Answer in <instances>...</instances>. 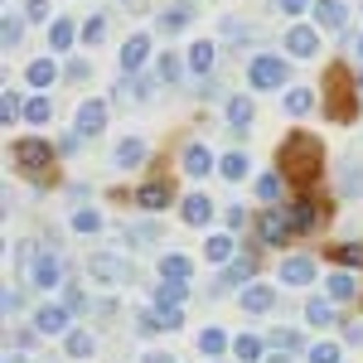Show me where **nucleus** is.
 Returning <instances> with one entry per match:
<instances>
[{"label": "nucleus", "mask_w": 363, "mask_h": 363, "mask_svg": "<svg viewBox=\"0 0 363 363\" xmlns=\"http://www.w3.org/2000/svg\"><path fill=\"white\" fill-rule=\"evenodd\" d=\"M277 169L291 184L310 189V184L320 179V169H325V140L315 136V131H291L277 150Z\"/></svg>", "instance_id": "f257e3e1"}, {"label": "nucleus", "mask_w": 363, "mask_h": 363, "mask_svg": "<svg viewBox=\"0 0 363 363\" xmlns=\"http://www.w3.org/2000/svg\"><path fill=\"white\" fill-rule=\"evenodd\" d=\"M359 87L349 83V73H344V68H330V73H325V107H330V116H335V121H354V116H359Z\"/></svg>", "instance_id": "f03ea898"}, {"label": "nucleus", "mask_w": 363, "mask_h": 363, "mask_svg": "<svg viewBox=\"0 0 363 363\" xmlns=\"http://www.w3.org/2000/svg\"><path fill=\"white\" fill-rule=\"evenodd\" d=\"M247 83H252V92L281 87V83H286V58H277V54H257V58L247 63Z\"/></svg>", "instance_id": "7ed1b4c3"}, {"label": "nucleus", "mask_w": 363, "mask_h": 363, "mask_svg": "<svg viewBox=\"0 0 363 363\" xmlns=\"http://www.w3.org/2000/svg\"><path fill=\"white\" fill-rule=\"evenodd\" d=\"M10 160L25 169V174H44V169L54 165V145L29 136V140H20V145H15V155H10Z\"/></svg>", "instance_id": "20e7f679"}, {"label": "nucleus", "mask_w": 363, "mask_h": 363, "mask_svg": "<svg viewBox=\"0 0 363 363\" xmlns=\"http://www.w3.org/2000/svg\"><path fill=\"white\" fill-rule=\"evenodd\" d=\"M87 272L97 277V286H126V281H131V262L107 257V252H92V257H87Z\"/></svg>", "instance_id": "39448f33"}, {"label": "nucleus", "mask_w": 363, "mask_h": 363, "mask_svg": "<svg viewBox=\"0 0 363 363\" xmlns=\"http://www.w3.org/2000/svg\"><path fill=\"white\" fill-rule=\"evenodd\" d=\"M320 218H325V203H320L315 194H301V199L286 203V223H291V233H310Z\"/></svg>", "instance_id": "423d86ee"}, {"label": "nucleus", "mask_w": 363, "mask_h": 363, "mask_svg": "<svg viewBox=\"0 0 363 363\" xmlns=\"http://www.w3.org/2000/svg\"><path fill=\"white\" fill-rule=\"evenodd\" d=\"M257 238H262L267 247H286V242H291L286 208H262V213H257Z\"/></svg>", "instance_id": "0eeeda50"}, {"label": "nucleus", "mask_w": 363, "mask_h": 363, "mask_svg": "<svg viewBox=\"0 0 363 363\" xmlns=\"http://www.w3.org/2000/svg\"><path fill=\"white\" fill-rule=\"evenodd\" d=\"M29 277H34V286H39V291H54L58 286V277H63V262H58V252H39V257H34V267H29Z\"/></svg>", "instance_id": "6e6552de"}, {"label": "nucleus", "mask_w": 363, "mask_h": 363, "mask_svg": "<svg viewBox=\"0 0 363 363\" xmlns=\"http://www.w3.org/2000/svg\"><path fill=\"white\" fill-rule=\"evenodd\" d=\"M179 325H184L179 310H140V315H136L140 335H160V330H179Z\"/></svg>", "instance_id": "1a4fd4ad"}, {"label": "nucleus", "mask_w": 363, "mask_h": 363, "mask_svg": "<svg viewBox=\"0 0 363 363\" xmlns=\"http://www.w3.org/2000/svg\"><path fill=\"white\" fill-rule=\"evenodd\" d=\"M315 49H320V34L310 25H291L286 29V54L291 58H315Z\"/></svg>", "instance_id": "9d476101"}, {"label": "nucleus", "mask_w": 363, "mask_h": 363, "mask_svg": "<svg viewBox=\"0 0 363 363\" xmlns=\"http://www.w3.org/2000/svg\"><path fill=\"white\" fill-rule=\"evenodd\" d=\"M169 184L165 179H150V184H140L136 189V208H145V213H160V208H169Z\"/></svg>", "instance_id": "9b49d317"}, {"label": "nucleus", "mask_w": 363, "mask_h": 363, "mask_svg": "<svg viewBox=\"0 0 363 363\" xmlns=\"http://www.w3.org/2000/svg\"><path fill=\"white\" fill-rule=\"evenodd\" d=\"M68 315H73L68 306H39L34 310V330L39 335H63L68 330Z\"/></svg>", "instance_id": "f8f14e48"}, {"label": "nucleus", "mask_w": 363, "mask_h": 363, "mask_svg": "<svg viewBox=\"0 0 363 363\" xmlns=\"http://www.w3.org/2000/svg\"><path fill=\"white\" fill-rule=\"evenodd\" d=\"M145 58H150V34H131V39L121 44V68H126V73H140Z\"/></svg>", "instance_id": "ddd939ff"}, {"label": "nucleus", "mask_w": 363, "mask_h": 363, "mask_svg": "<svg viewBox=\"0 0 363 363\" xmlns=\"http://www.w3.org/2000/svg\"><path fill=\"white\" fill-rule=\"evenodd\" d=\"M189 20H194V5H189V0H174V5L160 10V29H165V34H184Z\"/></svg>", "instance_id": "4468645a"}, {"label": "nucleus", "mask_w": 363, "mask_h": 363, "mask_svg": "<svg viewBox=\"0 0 363 363\" xmlns=\"http://www.w3.org/2000/svg\"><path fill=\"white\" fill-rule=\"evenodd\" d=\"M102 126H107V107L97 97H87L83 107H78V136H97Z\"/></svg>", "instance_id": "2eb2a0df"}, {"label": "nucleus", "mask_w": 363, "mask_h": 363, "mask_svg": "<svg viewBox=\"0 0 363 363\" xmlns=\"http://www.w3.org/2000/svg\"><path fill=\"white\" fill-rule=\"evenodd\" d=\"M344 20H349V10H344V0H315V25L320 29H344Z\"/></svg>", "instance_id": "dca6fc26"}, {"label": "nucleus", "mask_w": 363, "mask_h": 363, "mask_svg": "<svg viewBox=\"0 0 363 363\" xmlns=\"http://www.w3.org/2000/svg\"><path fill=\"white\" fill-rule=\"evenodd\" d=\"M252 277H257V252H247V257H238V262H233V267L223 272V281H218L213 291H228V286H238V281H252Z\"/></svg>", "instance_id": "f3484780"}, {"label": "nucleus", "mask_w": 363, "mask_h": 363, "mask_svg": "<svg viewBox=\"0 0 363 363\" xmlns=\"http://www.w3.org/2000/svg\"><path fill=\"white\" fill-rule=\"evenodd\" d=\"M310 277H315V262H310V257H286V262H281V281H286V286H306Z\"/></svg>", "instance_id": "a211bd4d"}, {"label": "nucleus", "mask_w": 363, "mask_h": 363, "mask_svg": "<svg viewBox=\"0 0 363 363\" xmlns=\"http://www.w3.org/2000/svg\"><path fill=\"white\" fill-rule=\"evenodd\" d=\"M73 39H78L73 20H68V15H58L54 25H49V49H54V54H68V49H73Z\"/></svg>", "instance_id": "6ab92c4d"}, {"label": "nucleus", "mask_w": 363, "mask_h": 363, "mask_svg": "<svg viewBox=\"0 0 363 363\" xmlns=\"http://www.w3.org/2000/svg\"><path fill=\"white\" fill-rule=\"evenodd\" d=\"M179 213H184V223H189V228H203V223H213V203H208L203 194H189V199H184V208H179Z\"/></svg>", "instance_id": "aec40b11"}, {"label": "nucleus", "mask_w": 363, "mask_h": 363, "mask_svg": "<svg viewBox=\"0 0 363 363\" xmlns=\"http://www.w3.org/2000/svg\"><path fill=\"white\" fill-rule=\"evenodd\" d=\"M184 174H194V179L213 174V150H208V145H189V150H184Z\"/></svg>", "instance_id": "412c9836"}, {"label": "nucleus", "mask_w": 363, "mask_h": 363, "mask_svg": "<svg viewBox=\"0 0 363 363\" xmlns=\"http://www.w3.org/2000/svg\"><path fill=\"white\" fill-rule=\"evenodd\" d=\"M306 320L315 325V330H330V325H339V315H335V301H325V296H315L306 306Z\"/></svg>", "instance_id": "4be33fe9"}, {"label": "nucleus", "mask_w": 363, "mask_h": 363, "mask_svg": "<svg viewBox=\"0 0 363 363\" xmlns=\"http://www.w3.org/2000/svg\"><path fill=\"white\" fill-rule=\"evenodd\" d=\"M277 306V291H272V286H247V291H242V310H247V315H262V310H272Z\"/></svg>", "instance_id": "5701e85b"}, {"label": "nucleus", "mask_w": 363, "mask_h": 363, "mask_svg": "<svg viewBox=\"0 0 363 363\" xmlns=\"http://www.w3.org/2000/svg\"><path fill=\"white\" fill-rule=\"evenodd\" d=\"M233 247H238V242H233L228 233H213V238L203 242V257H208L213 267H228V262H233Z\"/></svg>", "instance_id": "b1692460"}, {"label": "nucleus", "mask_w": 363, "mask_h": 363, "mask_svg": "<svg viewBox=\"0 0 363 363\" xmlns=\"http://www.w3.org/2000/svg\"><path fill=\"white\" fill-rule=\"evenodd\" d=\"M247 121H252V97H233V102H228V126H233V136H247Z\"/></svg>", "instance_id": "393cba45"}, {"label": "nucleus", "mask_w": 363, "mask_h": 363, "mask_svg": "<svg viewBox=\"0 0 363 363\" xmlns=\"http://www.w3.org/2000/svg\"><path fill=\"white\" fill-rule=\"evenodd\" d=\"M136 165H145V140H121L116 145V169H136Z\"/></svg>", "instance_id": "a878e982"}, {"label": "nucleus", "mask_w": 363, "mask_h": 363, "mask_svg": "<svg viewBox=\"0 0 363 363\" xmlns=\"http://www.w3.org/2000/svg\"><path fill=\"white\" fill-rule=\"evenodd\" d=\"M184 296H189L184 281H165V286L155 291V306H160V310H179V306H184Z\"/></svg>", "instance_id": "bb28decb"}, {"label": "nucleus", "mask_w": 363, "mask_h": 363, "mask_svg": "<svg viewBox=\"0 0 363 363\" xmlns=\"http://www.w3.org/2000/svg\"><path fill=\"white\" fill-rule=\"evenodd\" d=\"M189 257H179V252H169V257H160V277L165 281H189Z\"/></svg>", "instance_id": "cd10ccee"}, {"label": "nucleus", "mask_w": 363, "mask_h": 363, "mask_svg": "<svg viewBox=\"0 0 363 363\" xmlns=\"http://www.w3.org/2000/svg\"><path fill=\"white\" fill-rule=\"evenodd\" d=\"M213 63H218V49H213L208 39H199L194 49H189V68H194V73H208Z\"/></svg>", "instance_id": "c85d7f7f"}, {"label": "nucleus", "mask_w": 363, "mask_h": 363, "mask_svg": "<svg viewBox=\"0 0 363 363\" xmlns=\"http://www.w3.org/2000/svg\"><path fill=\"white\" fill-rule=\"evenodd\" d=\"M233 354H238V363H262V339L257 335L233 339Z\"/></svg>", "instance_id": "c756f323"}, {"label": "nucleus", "mask_w": 363, "mask_h": 363, "mask_svg": "<svg viewBox=\"0 0 363 363\" xmlns=\"http://www.w3.org/2000/svg\"><path fill=\"white\" fill-rule=\"evenodd\" d=\"M199 349H203L208 359H218L223 349H233V339H228L223 330H203V335H199Z\"/></svg>", "instance_id": "7c9ffc66"}, {"label": "nucleus", "mask_w": 363, "mask_h": 363, "mask_svg": "<svg viewBox=\"0 0 363 363\" xmlns=\"http://www.w3.org/2000/svg\"><path fill=\"white\" fill-rule=\"evenodd\" d=\"M49 116H54V102H49V97H29L25 102V121L29 126H44Z\"/></svg>", "instance_id": "2f4dec72"}, {"label": "nucleus", "mask_w": 363, "mask_h": 363, "mask_svg": "<svg viewBox=\"0 0 363 363\" xmlns=\"http://www.w3.org/2000/svg\"><path fill=\"white\" fill-rule=\"evenodd\" d=\"M354 296H359L354 277H349V272H335V277H330V301H354Z\"/></svg>", "instance_id": "473e14b6"}, {"label": "nucleus", "mask_w": 363, "mask_h": 363, "mask_svg": "<svg viewBox=\"0 0 363 363\" xmlns=\"http://www.w3.org/2000/svg\"><path fill=\"white\" fill-rule=\"evenodd\" d=\"M54 78H58L54 58H34V63H29V83H34V87H49Z\"/></svg>", "instance_id": "72a5a7b5"}, {"label": "nucleus", "mask_w": 363, "mask_h": 363, "mask_svg": "<svg viewBox=\"0 0 363 363\" xmlns=\"http://www.w3.org/2000/svg\"><path fill=\"white\" fill-rule=\"evenodd\" d=\"M218 169H223V179H242L247 174V155L242 150H228L223 160H218Z\"/></svg>", "instance_id": "f704fd0d"}, {"label": "nucleus", "mask_w": 363, "mask_h": 363, "mask_svg": "<svg viewBox=\"0 0 363 363\" xmlns=\"http://www.w3.org/2000/svg\"><path fill=\"white\" fill-rule=\"evenodd\" d=\"M330 257L344 267H363V242H339V247H330Z\"/></svg>", "instance_id": "c9c22d12"}, {"label": "nucleus", "mask_w": 363, "mask_h": 363, "mask_svg": "<svg viewBox=\"0 0 363 363\" xmlns=\"http://www.w3.org/2000/svg\"><path fill=\"white\" fill-rule=\"evenodd\" d=\"M73 233H102V213L97 208H78L73 213Z\"/></svg>", "instance_id": "e433bc0d"}, {"label": "nucleus", "mask_w": 363, "mask_h": 363, "mask_svg": "<svg viewBox=\"0 0 363 363\" xmlns=\"http://www.w3.org/2000/svg\"><path fill=\"white\" fill-rule=\"evenodd\" d=\"M92 349H97V344H92L87 330H73V335H68V359H87Z\"/></svg>", "instance_id": "4c0bfd02"}, {"label": "nucleus", "mask_w": 363, "mask_h": 363, "mask_svg": "<svg viewBox=\"0 0 363 363\" xmlns=\"http://www.w3.org/2000/svg\"><path fill=\"white\" fill-rule=\"evenodd\" d=\"M310 107H315V97H310L306 87H296V92H286V112H291V116H306Z\"/></svg>", "instance_id": "58836bf2"}, {"label": "nucleus", "mask_w": 363, "mask_h": 363, "mask_svg": "<svg viewBox=\"0 0 363 363\" xmlns=\"http://www.w3.org/2000/svg\"><path fill=\"white\" fill-rule=\"evenodd\" d=\"M281 179H286V174H262V179H257V199L277 203V199H281Z\"/></svg>", "instance_id": "ea45409f"}, {"label": "nucleus", "mask_w": 363, "mask_h": 363, "mask_svg": "<svg viewBox=\"0 0 363 363\" xmlns=\"http://www.w3.org/2000/svg\"><path fill=\"white\" fill-rule=\"evenodd\" d=\"M155 238H160V228H155V223H131V228H126V242H131V247L155 242Z\"/></svg>", "instance_id": "a19ab883"}, {"label": "nucleus", "mask_w": 363, "mask_h": 363, "mask_svg": "<svg viewBox=\"0 0 363 363\" xmlns=\"http://www.w3.org/2000/svg\"><path fill=\"white\" fill-rule=\"evenodd\" d=\"M339 189H344V194H363V165H344V174H339Z\"/></svg>", "instance_id": "79ce46f5"}, {"label": "nucleus", "mask_w": 363, "mask_h": 363, "mask_svg": "<svg viewBox=\"0 0 363 363\" xmlns=\"http://www.w3.org/2000/svg\"><path fill=\"white\" fill-rule=\"evenodd\" d=\"M272 349H277V354H296V349H301V335H291V330H272Z\"/></svg>", "instance_id": "37998d69"}, {"label": "nucleus", "mask_w": 363, "mask_h": 363, "mask_svg": "<svg viewBox=\"0 0 363 363\" xmlns=\"http://www.w3.org/2000/svg\"><path fill=\"white\" fill-rule=\"evenodd\" d=\"M0 116H5V126H15V116H20V97H15V87H5V97H0Z\"/></svg>", "instance_id": "c03bdc74"}, {"label": "nucleus", "mask_w": 363, "mask_h": 363, "mask_svg": "<svg viewBox=\"0 0 363 363\" xmlns=\"http://www.w3.org/2000/svg\"><path fill=\"white\" fill-rule=\"evenodd\" d=\"M83 39H87V44H102V39H107V20H102V15H92V20L83 25Z\"/></svg>", "instance_id": "a18cd8bd"}, {"label": "nucleus", "mask_w": 363, "mask_h": 363, "mask_svg": "<svg viewBox=\"0 0 363 363\" xmlns=\"http://www.w3.org/2000/svg\"><path fill=\"white\" fill-rule=\"evenodd\" d=\"M0 39H5V54L20 49V20H15V15H5V34H0Z\"/></svg>", "instance_id": "49530a36"}, {"label": "nucleus", "mask_w": 363, "mask_h": 363, "mask_svg": "<svg viewBox=\"0 0 363 363\" xmlns=\"http://www.w3.org/2000/svg\"><path fill=\"white\" fill-rule=\"evenodd\" d=\"M310 363H339V344H315L310 349Z\"/></svg>", "instance_id": "de8ad7c7"}, {"label": "nucleus", "mask_w": 363, "mask_h": 363, "mask_svg": "<svg viewBox=\"0 0 363 363\" xmlns=\"http://www.w3.org/2000/svg\"><path fill=\"white\" fill-rule=\"evenodd\" d=\"M179 73H184V68H179V58H174V54L160 58V78H165V83H179Z\"/></svg>", "instance_id": "09e8293b"}, {"label": "nucleus", "mask_w": 363, "mask_h": 363, "mask_svg": "<svg viewBox=\"0 0 363 363\" xmlns=\"http://www.w3.org/2000/svg\"><path fill=\"white\" fill-rule=\"evenodd\" d=\"M25 15L29 20H49V0H25Z\"/></svg>", "instance_id": "8fccbe9b"}, {"label": "nucleus", "mask_w": 363, "mask_h": 363, "mask_svg": "<svg viewBox=\"0 0 363 363\" xmlns=\"http://www.w3.org/2000/svg\"><path fill=\"white\" fill-rule=\"evenodd\" d=\"M116 92H121V97H150V92H145V83H131V78L116 87Z\"/></svg>", "instance_id": "3c124183"}, {"label": "nucleus", "mask_w": 363, "mask_h": 363, "mask_svg": "<svg viewBox=\"0 0 363 363\" xmlns=\"http://www.w3.org/2000/svg\"><path fill=\"white\" fill-rule=\"evenodd\" d=\"M223 218H228V228H242V223H247V213H242L238 203H233V208H223Z\"/></svg>", "instance_id": "603ef678"}, {"label": "nucleus", "mask_w": 363, "mask_h": 363, "mask_svg": "<svg viewBox=\"0 0 363 363\" xmlns=\"http://www.w3.org/2000/svg\"><path fill=\"white\" fill-rule=\"evenodd\" d=\"M68 310H87V296L78 291V286H68Z\"/></svg>", "instance_id": "864d4df0"}, {"label": "nucleus", "mask_w": 363, "mask_h": 363, "mask_svg": "<svg viewBox=\"0 0 363 363\" xmlns=\"http://www.w3.org/2000/svg\"><path fill=\"white\" fill-rule=\"evenodd\" d=\"M277 5H281V10H286V15H301V10H306L310 0H277Z\"/></svg>", "instance_id": "5fc2aeb1"}, {"label": "nucleus", "mask_w": 363, "mask_h": 363, "mask_svg": "<svg viewBox=\"0 0 363 363\" xmlns=\"http://www.w3.org/2000/svg\"><path fill=\"white\" fill-rule=\"evenodd\" d=\"M145 363H174L169 354H145Z\"/></svg>", "instance_id": "6e6d98bb"}, {"label": "nucleus", "mask_w": 363, "mask_h": 363, "mask_svg": "<svg viewBox=\"0 0 363 363\" xmlns=\"http://www.w3.org/2000/svg\"><path fill=\"white\" fill-rule=\"evenodd\" d=\"M5 363H25V354H5Z\"/></svg>", "instance_id": "4d7b16f0"}, {"label": "nucleus", "mask_w": 363, "mask_h": 363, "mask_svg": "<svg viewBox=\"0 0 363 363\" xmlns=\"http://www.w3.org/2000/svg\"><path fill=\"white\" fill-rule=\"evenodd\" d=\"M359 58H363V39H359Z\"/></svg>", "instance_id": "13d9d810"}, {"label": "nucleus", "mask_w": 363, "mask_h": 363, "mask_svg": "<svg viewBox=\"0 0 363 363\" xmlns=\"http://www.w3.org/2000/svg\"><path fill=\"white\" fill-rule=\"evenodd\" d=\"M359 97H363V83H359Z\"/></svg>", "instance_id": "bf43d9fd"}]
</instances>
